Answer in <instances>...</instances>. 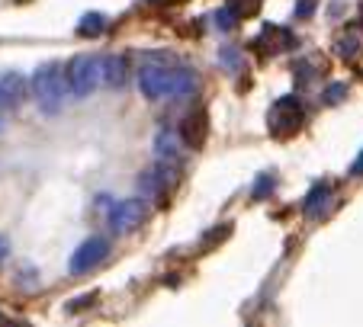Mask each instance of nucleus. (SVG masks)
I'll list each match as a JSON object with an SVG mask.
<instances>
[{"instance_id": "nucleus-10", "label": "nucleus", "mask_w": 363, "mask_h": 327, "mask_svg": "<svg viewBox=\"0 0 363 327\" xmlns=\"http://www.w3.org/2000/svg\"><path fill=\"white\" fill-rule=\"evenodd\" d=\"M206 138H209V113L206 109H193L190 116L180 122V142L186 148L199 151L206 144Z\"/></svg>"}, {"instance_id": "nucleus-7", "label": "nucleus", "mask_w": 363, "mask_h": 327, "mask_svg": "<svg viewBox=\"0 0 363 327\" xmlns=\"http://www.w3.org/2000/svg\"><path fill=\"white\" fill-rule=\"evenodd\" d=\"M29 96V81L16 71H7V74H0V109L4 113H13L26 103Z\"/></svg>"}, {"instance_id": "nucleus-11", "label": "nucleus", "mask_w": 363, "mask_h": 327, "mask_svg": "<svg viewBox=\"0 0 363 327\" xmlns=\"http://www.w3.org/2000/svg\"><path fill=\"white\" fill-rule=\"evenodd\" d=\"M100 81L110 90H123L129 84V58L125 54H110L100 62Z\"/></svg>"}, {"instance_id": "nucleus-8", "label": "nucleus", "mask_w": 363, "mask_h": 327, "mask_svg": "<svg viewBox=\"0 0 363 327\" xmlns=\"http://www.w3.org/2000/svg\"><path fill=\"white\" fill-rule=\"evenodd\" d=\"M293 45H296V35L286 26H277V23H264L261 35L254 39V48L261 54H280V52H289Z\"/></svg>"}, {"instance_id": "nucleus-21", "label": "nucleus", "mask_w": 363, "mask_h": 327, "mask_svg": "<svg viewBox=\"0 0 363 327\" xmlns=\"http://www.w3.org/2000/svg\"><path fill=\"white\" fill-rule=\"evenodd\" d=\"M315 7H318V0H299V4H296V16L315 13Z\"/></svg>"}, {"instance_id": "nucleus-18", "label": "nucleus", "mask_w": 363, "mask_h": 327, "mask_svg": "<svg viewBox=\"0 0 363 327\" xmlns=\"http://www.w3.org/2000/svg\"><path fill=\"white\" fill-rule=\"evenodd\" d=\"M344 93H347V84H331V87L325 90V103H331V106H335V103L344 100Z\"/></svg>"}, {"instance_id": "nucleus-24", "label": "nucleus", "mask_w": 363, "mask_h": 327, "mask_svg": "<svg viewBox=\"0 0 363 327\" xmlns=\"http://www.w3.org/2000/svg\"><path fill=\"white\" fill-rule=\"evenodd\" d=\"M0 129H4V109H0Z\"/></svg>"}, {"instance_id": "nucleus-19", "label": "nucleus", "mask_w": 363, "mask_h": 327, "mask_svg": "<svg viewBox=\"0 0 363 327\" xmlns=\"http://www.w3.org/2000/svg\"><path fill=\"white\" fill-rule=\"evenodd\" d=\"M222 62H225L232 71H238L241 68V54L235 52V48H222Z\"/></svg>"}, {"instance_id": "nucleus-22", "label": "nucleus", "mask_w": 363, "mask_h": 327, "mask_svg": "<svg viewBox=\"0 0 363 327\" xmlns=\"http://www.w3.org/2000/svg\"><path fill=\"white\" fill-rule=\"evenodd\" d=\"M145 4H158V7H174V4H184V0H145Z\"/></svg>"}, {"instance_id": "nucleus-4", "label": "nucleus", "mask_w": 363, "mask_h": 327, "mask_svg": "<svg viewBox=\"0 0 363 327\" xmlns=\"http://www.w3.org/2000/svg\"><path fill=\"white\" fill-rule=\"evenodd\" d=\"M302 122H306V113L296 96H280L267 113V129L274 138H293L302 129Z\"/></svg>"}, {"instance_id": "nucleus-25", "label": "nucleus", "mask_w": 363, "mask_h": 327, "mask_svg": "<svg viewBox=\"0 0 363 327\" xmlns=\"http://www.w3.org/2000/svg\"><path fill=\"white\" fill-rule=\"evenodd\" d=\"M360 26H363V16H360Z\"/></svg>"}, {"instance_id": "nucleus-9", "label": "nucleus", "mask_w": 363, "mask_h": 327, "mask_svg": "<svg viewBox=\"0 0 363 327\" xmlns=\"http://www.w3.org/2000/svg\"><path fill=\"white\" fill-rule=\"evenodd\" d=\"M106 253H110V241H106V238H90V241H84V244L74 251V257H71V272H87V270H94V266H100L103 260H106Z\"/></svg>"}, {"instance_id": "nucleus-2", "label": "nucleus", "mask_w": 363, "mask_h": 327, "mask_svg": "<svg viewBox=\"0 0 363 327\" xmlns=\"http://www.w3.org/2000/svg\"><path fill=\"white\" fill-rule=\"evenodd\" d=\"M29 87H33V100L39 103V109L45 113V116L62 113L65 103H68V96H71L65 68H58V64H42V68L33 74Z\"/></svg>"}, {"instance_id": "nucleus-14", "label": "nucleus", "mask_w": 363, "mask_h": 327, "mask_svg": "<svg viewBox=\"0 0 363 327\" xmlns=\"http://www.w3.org/2000/svg\"><path fill=\"white\" fill-rule=\"evenodd\" d=\"M155 148H158V161L177 164V167H180V148H177V142H174L171 135H158V142H155Z\"/></svg>"}, {"instance_id": "nucleus-3", "label": "nucleus", "mask_w": 363, "mask_h": 327, "mask_svg": "<svg viewBox=\"0 0 363 327\" xmlns=\"http://www.w3.org/2000/svg\"><path fill=\"white\" fill-rule=\"evenodd\" d=\"M180 180V167L177 164H167V161H158L155 167H148V171L142 173V180H138V190H142L145 199H151V202H167V196H171V190L177 186Z\"/></svg>"}, {"instance_id": "nucleus-5", "label": "nucleus", "mask_w": 363, "mask_h": 327, "mask_svg": "<svg viewBox=\"0 0 363 327\" xmlns=\"http://www.w3.org/2000/svg\"><path fill=\"white\" fill-rule=\"evenodd\" d=\"M65 77H68L71 96H90L100 84V58L96 54H77V58H71Z\"/></svg>"}, {"instance_id": "nucleus-23", "label": "nucleus", "mask_w": 363, "mask_h": 327, "mask_svg": "<svg viewBox=\"0 0 363 327\" xmlns=\"http://www.w3.org/2000/svg\"><path fill=\"white\" fill-rule=\"evenodd\" d=\"M4 260H7V241L0 238V263H4Z\"/></svg>"}, {"instance_id": "nucleus-12", "label": "nucleus", "mask_w": 363, "mask_h": 327, "mask_svg": "<svg viewBox=\"0 0 363 327\" xmlns=\"http://www.w3.org/2000/svg\"><path fill=\"white\" fill-rule=\"evenodd\" d=\"M331 183H315L312 190H308V196H306V202H302V212H306L308 218L312 215H322V209L328 205V199H331Z\"/></svg>"}, {"instance_id": "nucleus-1", "label": "nucleus", "mask_w": 363, "mask_h": 327, "mask_svg": "<svg viewBox=\"0 0 363 327\" xmlns=\"http://www.w3.org/2000/svg\"><path fill=\"white\" fill-rule=\"evenodd\" d=\"M138 87L148 100H184L199 90V77L190 68H161L148 64L138 71Z\"/></svg>"}, {"instance_id": "nucleus-20", "label": "nucleus", "mask_w": 363, "mask_h": 327, "mask_svg": "<svg viewBox=\"0 0 363 327\" xmlns=\"http://www.w3.org/2000/svg\"><path fill=\"white\" fill-rule=\"evenodd\" d=\"M270 190H274V177H261V180H257V186H254V199L267 196Z\"/></svg>"}, {"instance_id": "nucleus-6", "label": "nucleus", "mask_w": 363, "mask_h": 327, "mask_svg": "<svg viewBox=\"0 0 363 327\" xmlns=\"http://www.w3.org/2000/svg\"><path fill=\"white\" fill-rule=\"evenodd\" d=\"M106 222H110V228L116 234H129L132 228H138L145 222V202L142 199H123V202L110 205V215H106Z\"/></svg>"}, {"instance_id": "nucleus-16", "label": "nucleus", "mask_w": 363, "mask_h": 327, "mask_svg": "<svg viewBox=\"0 0 363 327\" xmlns=\"http://www.w3.org/2000/svg\"><path fill=\"white\" fill-rule=\"evenodd\" d=\"M103 29H106V20H103L100 13H87L81 23H77V35H87V39H94V35H100Z\"/></svg>"}, {"instance_id": "nucleus-13", "label": "nucleus", "mask_w": 363, "mask_h": 327, "mask_svg": "<svg viewBox=\"0 0 363 327\" xmlns=\"http://www.w3.org/2000/svg\"><path fill=\"white\" fill-rule=\"evenodd\" d=\"M360 52H363V39L357 33H347V35H341V39H337V54H341L344 62H354Z\"/></svg>"}, {"instance_id": "nucleus-17", "label": "nucleus", "mask_w": 363, "mask_h": 327, "mask_svg": "<svg viewBox=\"0 0 363 327\" xmlns=\"http://www.w3.org/2000/svg\"><path fill=\"white\" fill-rule=\"evenodd\" d=\"M213 20H216V29H222V33H228V29H232L235 23H238V16H235L228 7H222V10H216V16H213Z\"/></svg>"}, {"instance_id": "nucleus-15", "label": "nucleus", "mask_w": 363, "mask_h": 327, "mask_svg": "<svg viewBox=\"0 0 363 327\" xmlns=\"http://www.w3.org/2000/svg\"><path fill=\"white\" fill-rule=\"evenodd\" d=\"M261 4L264 0H228V10H232L238 20H251V16L261 13Z\"/></svg>"}]
</instances>
